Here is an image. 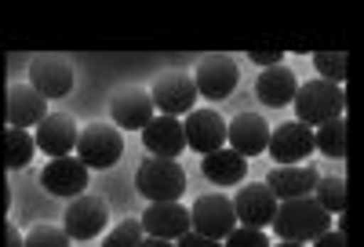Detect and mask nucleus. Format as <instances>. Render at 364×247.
Returning a JSON list of instances; mask_svg holds the SVG:
<instances>
[{
	"label": "nucleus",
	"mask_w": 364,
	"mask_h": 247,
	"mask_svg": "<svg viewBox=\"0 0 364 247\" xmlns=\"http://www.w3.org/2000/svg\"><path fill=\"white\" fill-rule=\"evenodd\" d=\"M273 233L281 240H291V243H310L317 240L321 233L331 229V214L314 200V197H299V200H284L273 211Z\"/></svg>",
	"instance_id": "obj_1"
},
{
	"label": "nucleus",
	"mask_w": 364,
	"mask_h": 247,
	"mask_svg": "<svg viewBox=\"0 0 364 247\" xmlns=\"http://www.w3.org/2000/svg\"><path fill=\"white\" fill-rule=\"evenodd\" d=\"M291 106H295V120H299V124H306V128H321V124L343 116L346 95H343L339 84L310 80V84H299Z\"/></svg>",
	"instance_id": "obj_2"
},
{
	"label": "nucleus",
	"mask_w": 364,
	"mask_h": 247,
	"mask_svg": "<svg viewBox=\"0 0 364 247\" xmlns=\"http://www.w3.org/2000/svg\"><path fill=\"white\" fill-rule=\"evenodd\" d=\"M120 157H124V135L113 124L95 120L77 135V160L87 171H109L120 164Z\"/></svg>",
	"instance_id": "obj_3"
},
{
	"label": "nucleus",
	"mask_w": 364,
	"mask_h": 247,
	"mask_svg": "<svg viewBox=\"0 0 364 247\" xmlns=\"http://www.w3.org/2000/svg\"><path fill=\"white\" fill-rule=\"evenodd\" d=\"M135 190L149 200V204H168L178 200L182 190H186V171H182L175 160H142L135 171Z\"/></svg>",
	"instance_id": "obj_4"
},
{
	"label": "nucleus",
	"mask_w": 364,
	"mask_h": 247,
	"mask_svg": "<svg viewBox=\"0 0 364 247\" xmlns=\"http://www.w3.org/2000/svg\"><path fill=\"white\" fill-rule=\"evenodd\" d=\"M190 229L208 236V240H226L233 229H237V214H233V204L219 193H208V197H197V204L190 207Z\"/></svg>",
	"instance_id": "obj_5"
},
{
	"label": "nucleus",
	"mask_w": 364,
	"mask_h": 247,
	"mask_svg": "<svg viewBox=\"0 0 364 247\" xmlns=\"http://www.w3.org/2000/svg\"><path fill=\"white\" fill-rule=\"evenodd\" d=\"M193 87H197V95L204 99H226L230 91L237 87L240 80V70H237V62L230 55H204L197 62V70H193Z\"/></svg>",
	"instance_id": "obj_6"
},
{
	"label": "nucleus",
	"mask_w": 364,
	"mask_h": 247,
	"mask_svg": "<svg viewBox=\"0 0 364 247\" xmlns=\"http://www.w3.org/2000/svg\"><path fill=\"white\" fill-rule=\"evenodd\" d=\"M29 87L41 99H63L73 91V66L58 55H37L29 62Z\"/></svg>",
	"instance_id": "obj_7"
},
{
	"label": "nucleus",
	"mask_w": 364,
	"mask_h": 247,
	"mask_svg": "<svg viewBox=\"0 0 364 247\" xmlns=\"http://www.w3.org/2000/svg\"><path fill=\"white\" fill-rule=\"evenodd\" d=\"M149 102H154L157 113L178 120V116H186L197 106V87H193V80L186 73H164L154 84V91H149Z\"/></svg>",
	"instance_id": "obj_8"
},
{
	"label": "nucleus",
	"mask_w": 364,
	"mask_h": 247,
	"mask_svg": "<svg viewBox=\"0 0 364 247\" xmlns=\"http://www.w3.org/2000/svg\"><path fill=\"white\" fill-rule=\"evenodd\" d=\"M66 236L70 240H91V236H99L102 229H106V222H109V211H106V204L99 200V197H87V193H80V197H73L70 200V207H66Z\"/></svg>",
	"instance_id": "obj_9"
},
{
	"label": "nucleus",
	"mask_w": 364,
	"mask_h": 247,
	"mask_svg": "<svg viewBox=\"0 0 364 247\" xmlns=\"http://www.w3.org/2000/svg\"><path fill=\"white\" fill-rule=\"evenodd\" d=\"M182 135H186V146L197 153H215L226 146V120L215 109H190L186 120H182Z\"/></svg>",
	"instance_id": "obj_10"
},
{
	"label": "nucleus",
	"mask_w": 364,
	"mask_h": 247,
	"mask_svg": "<svg viewBox=\"0 0 364 247\" xmlns=\"http://www.w3.org/2000/svg\"><path fill=\"white\" fill-rule=\"evenodd\" d=\"M269 157L281 160V164H295V160H306L314 153V128H306V124L299 120H284L281 128L269 131Z\"/></svg>",
	"instance_id": "obj_11"
},
{
	"label": "nucleus",
	"mask_w": 364,
	"mask_h": 247,
	"mask_svg": "<svg viewBox=\"0 0 364 247\" xmlns=\"http://www.w3.org/2000/svg\"><path fill=\"white\" fill-rule=\"evenodd\" d=\"M142 233L146 236H157V240H178L190 233V211L182 207L178 200H168V204H149L139 219Z\"/></svg>",
	"instance_id": "obj_12"
},
{
	"label": "nucleus",
	"mask_w": 364,
	"mask_h": 247,
	"mask_svg": "<svg viewBox=\"0 0 364 247\" xmlns=\"http://www.w3.org/2000/svg\"><path fill=\"white\" fill-rule=\"evenodd\" d=\"M230 204H233L237 222L248 226V229H266L273 222V211H277V197L266 190V182L245 185V190L237 193V200H230Z\"/></svg>",
	"instance_id": "obj_13"
},
{
	"label": "nucleus",
	"mask_w": 364,
	"mask_h": 247,
	"mask_svg": "<svg viewBox=\"0 0 364 247\" xmlns=\"http://www.w3.org/2000/svg\"><path fill=\"white\" fill-rule=\"evenodd\" d=\"M109 113H113V128H128V131H142L157 116L154 102H149V91L142 87H120L109 99Z\"/></svg>",
	"instance_id": "obj_14"
},
{
	"label": "nucleus",
	"mask_w": 364,
	"mask_h": 247,
	"mask_svg": "<svg viewBox=\"0 0 364 247\" xmlns=\"http://www.w3.org/2000/svg\"><path fill=\"white\" fill-rule=\"evenodd\" d=\"M317 178L321 175L310 164H281L266 175V190L277 200H299V197H314Z\"/></svg>",
	"instance_id": "obj_15"
},
{
	"label": "nucleus",
	"mask_w": 364,
	"mask_h": 247,
	"mask_svg": "<svg viewBox=\"0 0 364 247\" xmlns=\"http://www.w3.org/2000/svg\"><path fill=\"white\" fill-rule=\"evenodd\" d=\"M41 185L51 197H80L87 190V168L77 157H55L44 164Z\"/></svg>",
	"instance_id": "obj_16"
},
{
	"label": "nucleus",
	"mask_w": 364,
	"mask_h": 247,
	"mask_svg": "<svg viewBox=\"0 0 364 247\" xmlns=\"http://www.w3.org/2000/svg\"><path fill=\"white\" fill-rule=\"evenodd\" d=\"M77 135H80V131H77L73 116H66V113H48V116L37 124L33 146L44 149L51 160H55V157H70V153L77 149Z\"/></svg>",
	"instance_id": "obj_17"
},
{
	"label": "nucleus",
	"mask_w": 364,
	"mask_h": 247,
	"mask_svg": "<svg viewBox=\"0 0 364 247\" xmlns=\"http://www.w3.org/2000/svg\"><path fill=\"white\" fill-rule=\"evenodd\" d=\"M226 142L233 153H240V157H259V153L266 149L269 142V124L259 116V113H237L230 124H226Z\"/></svg>",
	"instance_id": "obj_18"
},
{
	"label": "nucleus",
	"mask_w": 364,
	"mask_h": 247,
	"mask_svg": "<svg viewBox=\"0 0 364 247\" xmlns=\"http://www.w3.org/2000/svg\"><path fill=\"white\" fill-rule=\"evenodd\" d=\"M142 142H146V149L154 153V157H161V160H175L182 149H186V135H182V120H175V116H164V113H157L154 120L142 128Z\"/></svg>",
	"instance_id": "obj_19"
},
{
	"label": "nucleus",
	"mask_w": 364,
	"mask_h": 247,
	"mask_svg": "<svg viewBox=\"0 0 364 247\" xmlns=\"http://www.w3.org/2000/svg\"><path fill=\"white\" fill-rule=\"evenodd\" d=\"M48 116V99H41L29 84H11L8 87V124L11 128H37V124Z\"/></svg>",
	"instance_id": "obj_20"
},
{
	"label": "nucleus",
	"mask_w": 364,
	"mask_h": 247,
	"mask_svg": "<svg viewBox=\"0 0 364 247\" xmlns=\"http://www.w3.org/2000/svg\"><path fill=\"white\" fill-rule=\"evenodd\" d=\"M295 91H299V80H295V70H288L284 62L281 66H269L255 77V95L259 102L273 106V109H281L295 99Z\"/></svg>",
	"instance_id": "obj_21"
},
{
	"label": "nucleus",
	"mask_w": 364,
	"mask_h": 247,
	"mask_svg": "<svg viewBox=\"0 0 364 247\" xmlns=\"http://www.w3.org/2000/svg\"><path fill=\"white\" fill-rule=\"evenodd\" d=\"M204 175L208 182H215V185H240L248 175V160L240 157V153L233 149H215V153H208L204 157Z\"/></svg>",
	"instance_id": "obj_22"
},
{
	"label": "nucleus",
	"mask_w": 364,
	"mask_h": 247,
	"mask_svg": "<svg viewBox=\"0 0 364 247\" xmlns=\"http://www.w3.org/2000/svg\"><path fill=\"white\" fill-rule=\"evenodd\" d=\"M314 149H321L324 157H331V160L346 157V120L339 116V120L321 124V128L314 131Z\"/></svg>",
	"instance_id": "obj_23"
},
{
	"label": "nucleus",
	"mask_w": 364,
	"mask_h": 247,
	"mask_svg": "<svg viewBox=\"0 0 364 247\" xmlns=\"http://www.w3.org/2000/svg\"><path fill=\"white\" fill-rule=\"evenodd\" d=\"M33 153H37V146H33V135H29V131L11 128L4 135V160H8L11 171H22L29 160H33Z\"/></svg>",
	"instance_id": "obj_24"
},
{
	"label": "nucleus",
	"mask_w": 364,
	"mask_h": 247,
	"mask_svg": "<svg viewBox=\"0 0 364 247\" xmlns=\"http://www.w3.org/2000/svg\"><path fill=\"white\" fill-rule=\"evenodd\" d=\"M314 200L328 214H343L346 211V182L339 175H321L317 178V190H314Z\"/></svg>",
	"instance_id": "obj_25"
},
{
	"label": "nucleus",
	"mask_w": 364,
	"mask_h": 247,
	"mask_svg": "<svg viewBox=\"0 0 364 247\" xmlns=\"http://www.w3.org/2000/svg\"><path fill=\"white\" fill-rule=\"evenodd\" d=\"M314 66H317L321 80H328V84H343L346 80V55L343 51H317Z\"/></svg>",
	"instance_id": "obj_26"
},
{
	"label": "nucleus",
	"mask_w": 364,
	"mask_h": 247,
	"mask_svg": "<svg viewBox=\"0 0 364 247\" xmlns=\"http://www.w3.org/2000/svg\"><path fill=\"white\" fill-rule=\"evenodd\" d=\"M22 247H70V236H66V229H58V226H33L26 233Z\"/></svg>",
	"instance_id": "obj_27"
},
{
	"label": "nucleus",
	"mask_w": 364,
	"mask_h": 247,
	"mask_svg": "<svg viewBox=\"0 0 364 247\" xmlns=\"http://www.w3.org/2000/svg\"><path fill=\"white\" fill-rule=\"evenodd\" d=\"M142 226H139V219H124L117 229H109V236L102 240V247H139L142 243Z\"/></svg>",
	"instance_id": "obj_28"
},
{
	"label": "nucleus",
	"mask_w": 364,
	"mask_h": 247,
	"mask_svg": "<svg viewBox=\"0 0 364 247\" xmlns=\"http://www.w3.org/2000/svg\"><path fill=\"white\" fill-rule=\"evenodd\" d=\"M223 247H273V243H269V236H266L262 229L237 226V229L226 236V243H223Z\"/></svg>",
	"instance_id": "obj_29"
},
{
	"label": "nucleus",
	"mask_w": 364,
	"mask_h": 247,
	"mask_svg": "<svg viewBox=\"0 0 364 247\" xmlns=\"http://www.w3.org/2000/svg\"><path fill=\"white\" fill-rule=\"evenodd\" d=\"M281 48H273V51H266V48H252V62H259V66H281Z\"/></svg>",
	"instance_id": "obj_30"
},
{
	"label": "nucleus",
	"mask_w": 364,
	"mask_h": 247,
	"mask_svg": "<svg viewBox=\"0 0 364 247\" xmlns=\"http://www.w3.org/2000/svg\"><path fill=\"white\" fill-rule=\"evenodd\" d=\"M175 247H223V240H208V236H200V233H186V236H178L175 240Z\"/></svg>",
	"instance_id": "obj_31"
},
{
	"label": "nucleus",
	"mask_w": 364,
	"mask_h": 247,
	"mask_svg": "<svg viewBox=\"0 0 364 247\" xmlns=\"http://www.w3.org/2000/svg\"><path fill=\"white\" fill-rule=\"evenodd\" d=\"M314 247H346L343 229H328V233H321V236L314 240Z\"/></svg>",
	"instance_id": "obj_32"
},
{
	"label": "nucleus",
	"mask_w": 364,
	"mask_h": 247,
	"mask_svg": "<svg viewBox=\"0 0 364 247\" xmlns=\"http://www.w3.org/2000/svg\"><path fill=\"white\" fill-rule=\"evenodd\" d=\"M4 240H8V247H22V233H18V226H11V222H8Z\"/></svg>",
	"instance_id": "obj_33"
},
{
	"label": "nucleus",
	"mask_w": 364,
	"mask_h": 247,
	"mask_svg": "<svg viewBox=\"0 0 364 247\" xmlns=\"http://www.w3.org/2000/svg\"><path fill=\"white\" fill-rule=\"evenodd\" d=\"M139 247H175V243H171V240H157V236H142Z\"/></svg>",
	"instance_id": "obj_34"
},
{
	"label": "nucleus",
	"mask_w": 364,
	"mask_h": 247,
	"mask_svg": "<svg viewBox=\"0 0 364 247\" xmlns=\"http://www.w3.org/2000/svg\"><path fill=\"white\" fill-rule=\"evenodd\" d=\"M277 247H306V243H291V240H281Z\"/></svg>",
	"instance_id": "obj_35"
}]
</instances>
